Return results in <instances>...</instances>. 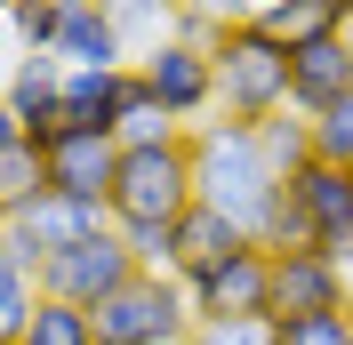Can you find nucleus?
<instances>
[{
    "label": "nucleus",
    "mask_w": 353,
    "mask_h": 345,
    "mask_svg": "<svg viewBox=\"0 0 353 345\" xmlns=\"http://www.w3.org/2000/svg\"><path fill=\"white\" fill-rule=\"evenodd\" d=\"M57 24H65V8H57V0H17V8H8L17 57H48V48H57Z\"/></svg>",
    "instance_id": "4be33fe9"
},
{
    "label": "nucleus",
    "mask_w": 353,
    "mask_h": 345,
    "mask_svg": "<svg viewBox=\"0 0 353 345\" xmlns=\"http://www.w3.org/2000/svg\"><path fill=\"white\" fill-rule=\"evenodd\" d=\"M112 233L129 241L137 273H169V249H176V225H112Z\"/></svg>",
    "instance_id": "393cba45"
},
{
    "label": "nucleus",
    "mask_w": 353,
    "mask_h": 345,
    "mask_svg": "<svg viewBox=\"0 0 353 345\" xmlns=\"http://www.w3.org/2000/svg\"><path fill=\"white\" fill-rule=\"evenodd\" d=\"M345 17H353V0H345Z\"/></svg>",
    "instance_id": "2f4dec72"
},
{
    "label": "nucleus",
    "mask_w": 353,
    "mask_h": 345,
    "mask_svg": "<svg viewBox=\"0 0 353 345\" xmlns=\"http://www.w3.org/2000/svg\"><path fill=\"white\" fill-rule=\"evenodd\" d=\"M105 209H112V225H176V217L193 209V137L121 145V169H112Z\"/></svg>",
    "instance_id": "f03ea898"
},
{
    "label": "nucleus",
    "mask_w": 353,
    "mask_h": 345,
    "mask_svg": "<svg viewBox=\"0 0 353 345\" xmlns=\"http://www.w3.org/2000/svg\"><path fill=\"white\" fill-rule=\"evenodd\" d=\"M48 193V161L32 145H17V152H0V209L17 217V209H32V201Z\"/></svg>",
    "instance_id": "412c9836"
},
{
    "label": "nucleus",
    "mask_w": 353,
    "mask_h": 345,
    "mask_svg": "<svg viewBox=\"0 0 353 345\" xmlns=\"http://www.w3.org/2000/svg\"><path fill=\"white\" fill-rule=\"evenodd\" d=\"M273 345H353V305H337V313H273Z\"/></svg>",
    "instance_id": "aec40b11"
},
{
    "label": "nucleus",
    "mask_w": 353,
    "mask_h": 345,
    "mask_svg": "<svg viewBox=\"0 0 353 345\" xmlns=\"http://www.w3.org/2000/svg\"><path fill=\"white\" fill-rule=\"evenodd\" d=\"M345 48H353V17H345Z\"/></svg>",
    "instance_id": "cd10ccee"
},
{
    "label": "nucleus",
    "mask_w": 353,
    "mask_h": 345,
    "mask_svg": "<svg viewBox=\"0 0 353 345\" xmlns=\"http://www.w3.org/2000/svg\"><path fill=\"white\" fill-rule=\"evenodd\" d=\"M185 345H273V322H193Z\"/></svg>",
    "instance_id": "a878e982"
},
{
    "label": "nucleus",
    "mask_w": 353,
    "mask_h": 345,
    "mask_svg": "<svg viewBox=\"0 0 353 345\" xmlns=\"http://www.w3.org/2000/svg\"><path fill=\"white\" fill-rule=\"evenodd\" d=\"M32 281H41V297L97 313V305H105L112 289H129V281H137V257H129V241H121V233L105 225L97 241H81V249H65V257H48Z\"/></svg>",
    "instance_id": "423d86ee"
},
{
    "label": "nucleus",
    "mask_w": 353,
    "mask_h": 345,
    "mask_svg": "<svg viewBox=\"0 0 353 345\" xmlns=\"http://www.w3.org/2000/svg\"><path fill=\"white\" fill-rule=\"evenodd\" d=\"M337 97H353V48H345V32L289 48V112L313 121V112H330Z\"/></svg>",
    "instance_id": "9b49d317"
},
{
    "label": "nucleus",
    "mask_w": 353,
    "mask_h": 345,
    "mask_svg": "<svg viewBox=\"0 0 353 345\" xmlns=\"http://www.w3.org/2000/svg\"><path fill=\"white\" fill-rule=\"evenodd\" d=\"M65 8V0H57ZM57 57L81 72H121L129 65V48H121V32H112L105 8H65V24H57Z\"/></svg>",
    "instance_id": "4468645a"
},
{
    "label": "nucleus",
    "mask_w": 353,
    "mask_h": 345,
    "mask_svg": "<svg viewBox=\"0 0 353 345\" xmlns=\"http://www.w3.org/2000/svg\"><path fill=\"white\" fill-rule=\"evenodd\" d=\"M169 137H185V129H176V121H169V112L153 105V97H137V105L121 112V129H112V145H169Z\"/></svg>",
    "instance_id": "b1692460"
},
{
    "label": "nucleus",
    "mask_w": 353,
    "mask_h": 345,
    "mask_svg": "<svg viewBox=\"0 0 353 345\" xmlns=\"http://www.w3.org/2000/svg\"><path fill=\"white\" fill-rule=\"evenodd\" d=\"M0 233H8V209H0Z\"/></svg>",
    "instance_id": "c756f323"
},
{
    "label": "nucleus",
    "mask_w": 353,
    "mask_h": 345,
    "mask_svg": "<svg viewBox=\"0 0 353 345\" xmlns=\"http://www.w3.org/2000/svg\"><path fill=\"white\" fill-rule=\"evenodd\" d=\"M185 297H193V322H273V249L249 241L217 273L185 281Z\"/></svg>",
    "instance_id": "0eeeda50"
},
{
    "label": "nucleus",
    "mask_w": 353,
    "mask_h": 345,
    "mask_svg": "<svg viewBox=\"0 0 353 345\" xmlns=\"http://www.w3.org/2000/svg\"><path fill=\"white\" fill-rule=\"evenodd\" d=\"M313 161L353 169V97H337L330 112H313Z\"/></svg>",
    "instance_id": "5701e85b"
},
{
    "label": "nucleus",
    "mask_w": 353,
    "mask_h": 345,
    "mask_svg": "<svg viewBox=\"0 0 353 345\" xmlns=\"http://www.w3.org/2000/svg\"><path fill=\"white\" fill-rule=\"evenodd\" d=\"M8 8H17V0H0V17H8Z\"/></svg>",
    "instance_id": "c85d7f7f"
},
{
    "label": "nucleus",
    "mask_w": 353,
    "mask_h": 345,
    "mask_svg": "<svg viewBox=\"0 0 353 345\" xmlns=\"http://www.w3.org/2000/svg\"><path fill=\"white\" fill-rule=\"evenodd\" d=\"M353 305L345 265H330L321 249H273V313H337Z\"/></svg>",
    "instance_id": "9d476101"
},
{
    "label": "nucleus",
    "mask_w": 353,
    "mask_h": 345,
    "mask_svg": "<svg viewBox=\"0 0 353 345\" xmlns=\"http://www.w3.org/2000/svg\"><path fill=\"white\" fill-rule=\"evenodd\" d=\"M32 305H41V281H32V265H17V249L0 241V337H24Z\"/></svg>",
    "instance_id": "a211bd4d"
},
{
    "label": "nucleus",
    "mask_w": 353,
    "mask_h": 345,
    "mask_svg": "<svg viewBox=\"0 0 353 345\" xmlns=\"http://www.w3.org/2000/svg\"><path fill=\"white\" fill-rule=\"evenodd\" d=\"M112 17V32H121V48H129V65L145 57V48L169 41V24H176V0H97Z\"/></svg>",
    "instance_id": "dca6fc26"
},
{
    "label": "nucleus",
    "mask_w": 353,
    "mask_h": 345,
    "mask_svg": "<svg viewBox=\"0 0 353 345\" xmlns=\"http://www.w3.org/2000/svg\"><path fill=\"white\" fill-rule=\"evenodd\" d=\"M281 193L305 209L313 249L330 265H353V169H330V161H305L297 177H281Z\"/></svg>",
    "instance_id": "1a4fd4ad"
},
{
    "label": "nucleus",
    "mask_w": 353,
    "mask_h": 345,
    "mask_svg": "<svg viewBox=\"0 0 353 345\" xmlns=\"http://www.w3.org/2000/svg\"><path fill=\"white\" fill-rule=\"evenodd\" d=\"M249 249V233L233 225V217H217V209H185L176 217V249H169V281H201V273H217L225 257H241Z\"/></svg>",
    "instance_id": "ddd939ff"
},
{
    "label": "nucleus",
    "mask_w": 353,
    "mask_h": 345,
    "mask_svg": "<svg viewBox=\"0 0 353 345\" xmlns=\"http://www.w3.org/2000/svg\"><path fill=\"white\" fill-rule=\"evenodd\" d=\"M257 24H265L281 48H305V41H330V32H345V0H265Z\"/></svg>",
    "instance_id": "2eb2a0df"
},
{
    "label": "nucleus",
    "mask_w": 353,
    "mask_h": 345,
    "mask_svg": "<svg viewBox=\"0 0 353 345\" xmlns=\"http://www.w3.org/2000/svg\"><path fill=\"white\" fill-rule=\"evenodd\" d=\"M41 161H48V193L105 201V193H112V169H121V145H112V137H88V129H72V137H57V145H48Z\"/></svg>",
    "instance_id": "f8f14e48"
},
{
    "label": "nucleus",
    "mask_w": 353,
    "mask_h": 345,
    "mask_svg": "<svg viewBox=\"0 0 353 345\" xmlns=\"http://www.w3.org/2000/svg\"><path fill=\"white\" fill-rule=\"evenodd\" d=\"M24 345H97V322H88L81 305L41 297V305H32V322H24Z\"/></svg>",
    "instance_id": "6ab92c4d"
},
{
    "label": "nucleus",
    "mask_w": 353,
    "mask_h": 345,
    "mask_svg": "<svg viewBox=\"0 0 353 345\" xmlns=\"http://www.w3.org/2000/svg\"><path fill=\"white\" fill-rule=\"evenodd\" d=\"M137 81H145V97L169 112L176 129L201 121V112H217V65H209V48H193V41L145 48V57H137Z\"/></svg>",
    "instance_id": "6e6552de"
},
{
    "label": "nucleus",
    "mask_w": 353,
    "mask_h": 345,
    "mask_svg": "<svg viewBox=\"0 0 353 345\" xmlns=\"http://www.w3.org/2000/svg\"><path fill=\"white\" fill-rule=\"evenodd\" d=\"M193 137V201L201 209L233 217L249 241L265 249V225H273V201H281V177L265 169L257 152V129H241V121H201Z\"/></svg>",
    "instance_id": "f257e3e1"
},
{
    "label": "nucleus",
    "mask_w": 353,
    "mask_h": 345,
    "mask_svg": "<svg viewBox=\"0 0 353 345\" xmlns=\"http://www.w3.org/2000/svg\"><path fill=\"white\" fill-rule=\"evenodd\" d=\"M112 225V209L105 201H72V193H41L32 201V209H17L8 217V249H17V265H32V273H41L48 257H65V249H81V241H97Z\"/></svg>",
    "instance_id": "39448f33"
},
{
    "label": "nucleus",
    "mask_w": 353,
    "mask_h": 345,
    "mask_svg": "<svg viewBox=\"0 0 353 345\" xmlns=\"http://www.w3.org/2000/svg\"><path fill=\"white\" fill-rule=\"evenodd\" d=\"M257 152H265V169H273V177H297V169H305V161H313V121H305V112H265V121H257Z\"/></svg>",
    "instance_id": "f3484780"
},
{
    "label": "nucleus",
    "mask_w": 353,
    "mask_h": 345,
    "mask_svg": "<svg viewBox=\"0 0 353 345\" xmlns=\"http://www.w3.org/2000/svg\"><path fill=\"white\" fill-rule=\"evenodd\" d=\"M209 65H217V112H225V121L257 129L265 112H281V105H289V48L273 41L257 17L233 24V32L209 48Z\"/></svg>",
    "instance_id": "7ed1b4c3"
},
{
    "label": "nucleus",
    "mask_w": 353,
    "mask_h": 345,
    "mask_svg": "<svg viewBox=\"0 0 353 345\" xmlns=\"http://www.w3.org/2000/svg\"><path fill=\"white\" fill-rule=\"evenodd\" d=\"M88 322H97V345H185L193 337V297H185V281H169V273H137L129 289H112Z\"/></svg>",
    "instance_id": "20e7f679"
},
{
    "label": "nucleus",
    "mask_w": 353,
    "mask_h": 345,
    "mask_svg": "<svg viewBox=\"0 0 353 345\" xmlns=\"http://www.w3.org/2000/svg\"><path fill=\"white\" fill-rule=\"evenodd\" d=\"M0 345H24V337H0Z\"/></svg>",
    "instance_id": "7c9ffc66"
},
{
    "label": "nucleus",
    "mask_w": 353,
    "mask_h": 345,
    "mask_svg": "<svg viewBox=\"0 0 353 345\" xmlns=\"http://www.w3.org/2000/svg\"><path fill=\"white\" fill-rule=\"evenodd\" d=\"M24 145V121H17V105H8V97H0V152H17Z\"/></svg>",
    "instance_id": "bb28decb"
}]
</instances>
